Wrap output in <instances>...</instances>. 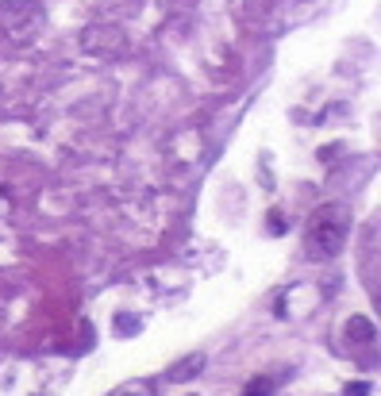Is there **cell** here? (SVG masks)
I'll use <instances>...</instances> for the list:
<instances>
[{"label":"cell","mask_w":381,"mask_h":396,"mask_svg":"<svg viewBox=\"0 0 381 396\" xmlns=\"http://www.w3.org/2000/svg\"><path fill=\"white\" fill-rule=\"evenodd\" d=\"M347 239H351V208L347 204H323L304 223V251L312 261L339 258Z\"/></svg>","instance_id":"cell-1"},{"label":"cell","mask_w":381,"mask_h":396,"mask_svg":"<svg viewBox=\"0 0 381 396\" xmlns=\"http://www.w3.org/2000/svg\"><path fill=\"white\" fill-rule=\"evenodd\" d=\"M373 319H366V316H354V319H347V338H351L354 347H362V342H373Z\"/></svg>","instance_id":"cell-2"},{"label":"cell","mask_w":381,"mask_h":396,"mask_svg":"<svg viewBox=\"0 0 381 396\" xmlns=\"http://www.w3.org/2000/svg\"><path fill=\"white\" fill-rule=\"evenodd\" d=\"M205 369V354H189L185 362H177V366L166 369V381H189L193 373H200Z\"/></svg>","instance_id":"cell-3"},{"label":"cell","mask_w":381,"mask_h":396,"mask_svg":"<svg viewBox=\"0 0 381 396\" xmlns=\"http://www.w3.org/2000/svg\"><path fill=\"white\" fill-rule=\"evenodd\" d=\"M108 396H158V385L154 381H127V385L112 388Z\"/></svg>","instance_id":"cell-4"},{"label":"cell","mask_w":381,"mask_h":396,"mask_svg":"<svg viewBox=\"0 0 381 396\" xmlns=\"http://www.w3.org/2000/svg\"><path fill=\"white\" fill-rule=\"evenodd\" d=\"M274 388H277L274 377H254L251 385L243 388V396H274Z\"/></svg>","instance_id":"cell-5"},{"label":"cell","mask_w":381,"mask_h":396,"mask_svg":"<svg viewBox=\"0 0 381 396\" xmlns=\"http://www.w3.org/2000/svg\"><path fill=\"white\" fill-rule=\"evenodd\" d=\"M343 396H370V385L366 381H351V385L343 388Z\"/></svg>","instance_id":"cell-6"},{"label":"cell","mask_w":381,"mask_h":396,"mask_svg":"<svg viewBox=\"0 0 381 396\" xmlns=\"http://www.w3.org/2000/svg\"><path fill=\"white\" fill-rule=\"evenodd\" d=\"M266 223H270V231H274V235H285V216L281 212H270V216H266Z\"/></svg>","instance_id":"cell-7"}]
</instances>
